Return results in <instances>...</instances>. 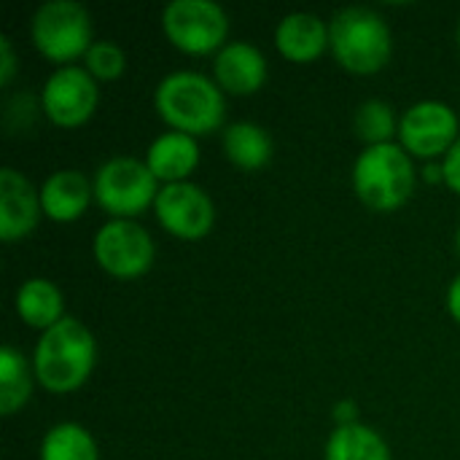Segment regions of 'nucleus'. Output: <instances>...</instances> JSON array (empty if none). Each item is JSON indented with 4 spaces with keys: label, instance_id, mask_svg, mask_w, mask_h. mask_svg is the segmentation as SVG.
I'll use <instances>...</instances> for the list:
<instances>
[{
    "label": "nucleus",
    "instance_id": "18",
    "mask_svg": "<svg viewBox=\"0 0 460 460\" xmlns=\"http://www.w3.org/2000/svg\"><path fill=\"white\" fill-rule=\"evenodd\" d=\"M224 154L240 170H261L272 159V137L253 121H237L224 132Z\"/></svg>",
    "mask_w": 460,
    "mask_h": 460
},
{
    "label": "nucleus",
    "instance_id": "1",
    "mask_svg": "<svg viewBox=\"0 0 460 460\" xmlns=\"http://www.w3.org/2000/svg\"><path fill=\"white\" fill-rule=\"evenodd\" d=\"M94 361L97 345L92 332L81 321L65 315L40 334L32 353V372L49 394H73L89 380Z\"/></svg>",
    "mask_w": 460,
    "mask_h": 460
},
{
    "label": "nucleus",
    "instance_id": "22",
    "mask_svg": "<svg viewBox=\"0 0 460 460\" xmlns=\"http://www.w3.org/2000/svg\"><path fill=\"white\" fill-rule=\"evenodd\" d=\"M356 135L369 146H385L399 132V121L394 116V108L383 100H367L358 105L353 119Z\"/></svg>",
    "mask_w": 460,
    "mask_h": 460
},
{
    "label": "nucleus",
    "instance_id": "21",
    "mask_svg": "<svg viewBox=\"0 0 460 460\" xmlns=\"http://www.w3.org/2000/svg\"><path fill=\"white\" fill-rule=\"evenodd\" d=\"M40 460H100L92 434L78 423L54 426L40 442Z\"/></svg>",
    "mask_w": 460,
    "mask_h": 460
},
{
    "label": "nucleus",
    "instance_id": "19",
    "mask_svg": "<svg viewBox=\"0 0 460 460\" xmlns=\"http://www.w3.org/2000/svg\"><path fill=\"white\" fill-rule=\"evenodd\" d=\"M326 460H391L388 442L369 426H337L326 442Z\"/></svg>",
    "mask_w": 460,
    "mask_h": 460
},
{
    "label": "nucleus",
    "instance_id": "10",
    "mask_svg": "<svg viewBox=\"0 0 460 460\" xmlns=\"http://www.w3.org/2000/svg\"><path fill=\"white\" fill-rule=\"evenodd\" d=\"M156 218L164 232H170L178 240L197 243L210 234L216 224V208L205 189L183 181V183H167L159 189V197L154 202Z\"/></svg>",
    "mask_w": 460,
    "mask_h": 460
},
{
    "label": "nucleus",
    "instance_id": "17",
    "mask_svg": "<svg viewBox=\"0 0 460 460\" xmlns=\"http://www.w3.org/2000/svg\"><path fill=\"white\" fill-rule=\"evenodd\" d=\"M16 315L30 326L49 332L65 318V299L62 291L43 278H30L16 291Z\"/></svg>",
    "mask_w": 460,
    "mask_h": 460
},
{
    "label": "nucleus",
    "instance_id": "3",
    "mask_svg": "<svg viewBox=\"0 0 460 460\" xmlns=\"http://www.w3.org/2000/svg\"><path fill=\"white\" fill-rule=\"evenodd\" d=\"M329 49L348 73L372 75L388 65L394 43L388 24L377 11L350 5L329 24Z\"/></svg>",
    "mask_w": 460,
    "mask_h": 460
},
{
    "label": "nucleus",
    "instance_id": "8",
    "mask_svg": "<svg viewBox=\"0 0 460 460\" xmlns=\"http://www.w3.org/2000/svg\"><path fill=\"white\" fill-rule=\"evenodd\" d=\"M154 253L151 234L129 218H113L94 234V259L100 270L116 280L143 278L154 264Z\"/></svg>",
    "mask_w": 460,
    "mask_h": 460
},
{
    "label": "nucleus",
    "instance_id": "28",
    "mask_svg": "<svg viewBox=\"0 0 460 460\" xmlns=\"http://www.w3.org/2000/svg\"><path fill=\"white\" fill-rule=\"evenodd\" d=\"M423 175H426V181H445V170L437 167V164H429V167L423 170Z\"/></svg>",
    "mask_w": 460,
    "mask_h": 460
},
{
    "label": "nucleus",
    "instance_id": "9",
    "mask_svg": "<svg viewBox=\"0 0 460 460\" xmlns=\"http://www.w3.org/2000/svg\"><path fill=\"white\" fill-rule=\"evenodd\" d=\"M97 100H100L97 81L89 75L86 67L78 65H65L54 70L43 84V94H40L46 119L62 129H75L86 124L97 111Z\"/></svg>",
    "mask_w": 460,
    "mask_h": 460
},
{
    "label": "nucleus",
    "instance_id": "15",
    "mask_svg": "<svg viewBox=\"0 0 460 460\" xmlns=\"http://www.w3.org/2000/svg\"><path fill=\"white\" fill-rule=\"evenodd\" d=\"M275 46L288 62H315L329 49V27L315 13H288L275 30Z\"/></svg>",
    "mask_w": 460,
    "mask_h": 460
},
{
    "label": "nucleus",
    "instance_id": "13",
    "mask_svg": "<svg viewBox=\"0 0 460 460\" xmlns=\"http://www.w3.org/2000/svg\"><path fill=\"white\" fill-rule=\"evenodd\" d=\"M216 84L229 92V94H253L264 86L267 81V59L264 54L245 40H234L226 43L218 54H216Z\"/></svg>",
    "mask_w": 460,
    "mask_h": 460
},
{
    "label": "nucleus",
    "instance_id": "12",
    "mask_svg": "<svg viewBox=\"0 0 460 460\" xmlns=\"http://www.w3.org/2000/svg\"><path fill=\"white\" fill-rule=\"evenodd\" d=\"M40 191L13 167L0 170V240L19 243L24 240L40 218Z\"/></svg>",
    "mask_w": 460,
    "mask_h": 460
},
{
    "label": "nucleus",
    "instance_id": "30",
    "mask_svg": "<svg viewBox=\"0 0 460 460\" xmlns=\"http://www.w3.org/2000/svg\"><path fill=\"white\" fill-rule=\"evenodd\" d=\"M458 43H460V24H458Z\"/></svg>",
    "mask_w": 460,
    "mask_h": 460
},
{
    "label": "nucleus",
    "instance_id": "5",
    "mask_svg": "<svg viewBox=\"0 0 460 460\" xmlns=\"http://www.w3.org/2000/svg\"><path fill=\"white\" fill-rule=\"evenodd\" d=\"M30 32L35 49L62 67L78 57H86L92 49V19L89 11L75 0L43 3L32 16Z\"/></svg>",
    "mask_w": 460,
    "mask_h": 460
},
{
    "label": "nucleus",
    "instance_id": "26",
    "mask_svg": "<svg viewBox=\"0 0 460 460\" xmlns=\"http://www.w3.org/2000/svg\"><path fill=\"white\" fill-rule=\"evenodd\" d=\"M334 420H337V426H356V423H358V410H356V404H353V402H340V404L334 407Z\"/></svg>",
    "mask_w": 460,
    "mask_h": 460
},
{
    "label": "nucleus",
    "instance_id": "14",
    "mask_svg": "<svg viewBox=\"0 0 460 460\" xmlns=\"http://www.w3.org/2000/svg\"><path fill=\"white\" fill-rule=\"evenodd\" d=\"M94 197V183L81 170H57L40 186V208L43 216L57 224H73L89 208Z\"/></svg>",
    "mask_w": 460,
    "mask_h": 460
},
{
    "label": "nucleus",
    "instance_id": "4",
    "mask_svg": "<svg viewBox=\"0 0 460 460\" xmlns=\"http://www.w3.org/2000/svg\"><path fill=\"white\" fill-rule=\"evenodd\" d=\"M415 181L412 159L396 143L369 146L353 167V189L358 199L377 213L399 210L415 194Z\"/></svg>",
    "mask_w": 460,
    "mask_h": 460
},
{
    "label": "nucleus",
    "instance_id": "27",
    "mask_svg": "<svg viewBox=\"0 0 460 460\" xmlns=\"http://www.w3.org/2000/svg\"><path fill=\"white\" fill-rule=\"evenodd\" d=\"M447 310H450V315L460 323V278L453 280V286L447 291Z\"/></svg>",
    "mask_w": 460,
    "mask_h": 460
},
{
    "label": "nucleus",
    "instance_id": "23",
    "mask_svg": "<svg viewBox=\"0 0 460 460\" xmlns=\"http://www.w3.org/2000/svg\"><path fill=\"white\" fill-rule=\"evenodd\" d=\"M86 70L94 81H116L127 67V54L113 40H97L86 51Z\"/></svg>",
    "mask_w": 460,
    "mask_h": 460
},
{
    "label": "nucleus",
    "instance_id": "2",
    "mask_svg": "<svg viewBox=\"0 0 460 460\" xmlns=\"http://www.w3.org/2000/svg\"><path fill=\"white\" fill-rule=\"evenodd\" d=\"M154 105L172 132H183L191 137L210 135L224 124L226 102L221 86L202 73L178 70L159 81Z\"/></svg>",
    "mask_w": 460,
    "mask_h": 460
},
{
    "label": "nucleus",
    "instance_id": "6",
    "mask_svg": "<svg viewBox=\"0 0 460 460\" xmlns=\"http://www.w3.org/2000/svg\"><path fill=\"white\" fill-rule=\"evenodd\" d=\"M162 30L178 51L205 57L226 46L229 19L213 0H172L162 11Z\"/></svg>",
    "mask_w": 460,
    "mask_h": 460
},
{
    "label": "nucleus",
    "instance_id": "24",
    "mask_svg": "<svg viewBox=\"0 0 460 460\" xmlns=\"http://www.w3.org/2000/svg\"><path fill=\"white\" fill-rule=\"evenodd\" d=\"M442 170H445V183H447L456 194H460V137L456 140V146L445 154Z\"/></svg>",
    "mask_w": 460,
    "mask_h": 460
},
{
    "label": "nucleus",
    "instance_id": "16",
    "mask_svg": "<svg viewBox=\"0 0 460 460\" xmlns=\"http://www.w3.org/2000/svg\"><path fill=\"white\" fill-rule=\"evenodd\" d=\"M146 164L156 181H164V186L183 183L199 164V146L191 135L164 132L148 146Z\"/></svg>",
    "mask_w": 460,
    "mask_h": 460
},
{
    "label": "nucleus",
    "instance_id": "11",
    "mask_svg": "<svg viewBox=\"0 0 460 460\" xmlns=\"http://www.w3.org/2000/svg\"><path fill=\"white\" fill-rule=\"evenodd\" d=\"M399 140L407 154L420 159L447 154L458 140V116L447 102L439 100L415 102L399 119Z\"/></svg>",
    "mask_w": 460,
    "mask_h": 460
},
{
    "label": "nucleus",
    "instance_id": "7",
    "mask_svg": "<svg viewBox=\"0 0 460 460\" xmlns=\"http://www.w3.org/2000/svg\"><path fill=\"white\" fill-rule=\"evenodd\" d=\"M159 197L156 178L146 162L132 156L108 159L94 175V199L97 205L116 218L140 216Z\"/></svg>",
    "mask_w": 460,
    "mask_h": 460
},
{
    "label": "nucleus",
    "instance_id": "25",
    "mask_svg": "<svg viewBox=\"0 0 460 460\" xmlns=\"http://www.w3.org/2000/svg\"><path fill=\"white\" fill-rule=\"evenodd\" d=\"M16 75V54L11 46V38H0V84L8 86Z\"/></svg>",
    "mask_w": 460,
    "mask_h": 460
},
{
    "label": "nucleus",
    "instance_id": "29",
    "mask_svg": "<svg viewBox=\"0 0 460 460\" xmlns=\"http://www.w3.org/2000/svg\"><path fill=\"white\" fill-rule=\"evenodd\" d=\"M458 251H460V232H458Z\"/></svg>",
    "mask_w": 460,
    "mask_h": 460
},
{
    "label": "nucleus",
    "instance_id": "20",
    "mask_svg": "<svg viewBox=\"0 0 460 460\" xmlns=\"http://www.w3.org/2000/svg\"><path fill=\"white\" fill-rule=\"evenodd\" d=\"M30 394H32L30 367L16 348L5 345L0 350V415L11 418L13 412H19L27 404Z\"/></svg>",
    "mask_w": 460,
    "mask_h": 460
}]
</instances>
